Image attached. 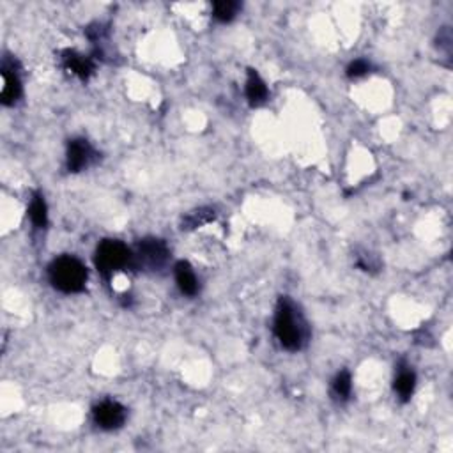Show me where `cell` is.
<instances>
[{
    "mask_svg": "<svg viewBox=\"0 0 453 453\" xmlns=\"http://www.w3.org/2000/svg\"><path fill=\"white\" fill-rule=\"evenodd\" d=\"M370 71V64L363 59H358V61L351 62L349 68H347V77L351 78H360L363 75H367Z\"/></svg>",
    "mask_w": 453,
    "mask_h": 453,
    "instance_id": "cell-16",
    "label": "cell"
},
{
    "mask_svg": "<svg viewBox=\"0 0 453 453\" xmlns=\"http://www.w3.org/2000/svg\"><path fill=\"white\" fill-rule=\"evenodd\" d=\"M48 277L55 289L66 294H75L84 291L87 282V269L78 259L64 255L52 262L48 268Z\"/></svg>",
    "mask_w": 453,
    "mask_h": 453,
    "instance_id": "cell-2",
    "label": "cell"
},
{
    "mask_svg": "<svg viewBox=\"0 0 453 453\" xmlns=\"http://www.w3.org/2000/svg\"><path fill=\"white\" fill-rule=\"evenodd\" d=\"M176 282L181 292L186 296H195L199 291V282L188 262H177L176 264Z\"/></svg>",
    "mask_w": 453,
    "mask_h": 453,
    "instance_id": "cell-10",
    "label": "cell"
},
{
    "mask_svg": "<svg viewBox=\"0 0 453 453\" xmlns=\"http://www.w3.org/2000/svg\"><path fill=\"white\" fill-rule=\"evenodd\" d=\"M96 268L105 277H112L114 273L124 268H133V254L128 250V246L121 241L105 239L96 250Z\"/></svg>",
    "mask_w": 453,
    "mask_h": 453,
    "instance_id": "cell-3",
    "label": "cell"
},
{
    "mask_svg": "<svg viewBox=\"0 0 453 453\" xmlns=\"http://www.w3.org/2000/svg\"><path fill=\"white\" fill-rule=\"evenodd\" d=\"M62 62H64L66 70H70L71 73L80 77L82 80H87V78L94 73L93 61L73 50H66L64 54H62Z\"/></svg>",
    "mask_w": 453,
    "mask_h": 453,
    "instance_id": "cell-8",
    "label": "cell"
},
{
    "mask_svg": "<svg viewBox=\"0 0 453 453\" xmlns=\"http://www.w3.org/2000/svg\"><path fill=\"white\" fill-rule=\"evenodd\" d=\"M169 248L162 239H144L133 254V268H146L154 271L167 262Z\"/></svg>",
    "mask_w": 453,
    "mask_h": 453,
    "instance_id": "cell-4",
    "label": "cell"
},
{
    "mask_svg": "<svg viewBox=\"0 0 453 453\" xmlns=\"http://www.w3.org/2000/svg\"><path fill=\"white\" fill-rule=\"evenodd\" d=\"M94 422L103 430H116L126 422V409L116 400H105L94 407Z\"/></svg>",
    "mask_w": 453,
    "mask_h": 453,
    "instance_id": "cell-5",
    "label": "cell"
},
{
    "mask_svg": "<svg viewBox=\"0 0 453 453\" xmlns=\"http://www.w3.org/2000/svg\"><path fill=\"white\" fill-rule=\"evenodd\" d=\"M94 156H96V153H94V149L87 140H71L70 146H68V170L70 172H80V170L87 169L93 163Z\"/></svg>",
    "mask_w": 453,
    "mask_h": 453,
    "instance_id": "cell-6",
    "label": "cell"
},
{
    "mask_svg": "<svg viewBox=\"0 0 453 453\" xmlns=\"http://www.w3.org/2000/svg\"><path fill=\"white\" fill-rule=\"evenodd\" d=\"M351 390H353V383H351V376L349 372H340L333 381V392L338 399L347 400L351 395Z\"/></svg>",
    "mask_w": 453,
    "mask_h": 453,
    "instance_id": "cell-15",
    "label": "cell"
},
{
    "mask_svg": "<svg viewBox=\"0 0 453 453\" xmlns=\"http://www.w3.org/2000/svg\"><path fill=\"white\" fill-rule=\"evenodd\" d=\"M239 11L238 2H232V0H222V2H216L215 8H213V13H215V18L220 20V22H231Z\"/></svg>",
    "mask_w": 453,
    "mask_h": 453,
    "instance_id": "cell-14",
    "label": "cell"
},
{
    "mask_svg": "<svg viewBox=\"0 0 453 453\" xmlns=\"http://www.w3.org/2000/svg\"><path fill=\"white\" fill-rule=\"evenodd\" d=\"M275 335L287 351H300L308 340V326L303 315L287 298L278 301L275 315Z\"/></svg>",
    "mask_w": 453,
    "mask_h": 453,
    "instance_id": "cell-1",
    "label": "cell"
},
{
    "mask_svg": "<svg viewBox=\"0 0 453 453\" xmlns=\"http://www.w3.org/2000/svg\"><path fill=\"white\" fill-rule=\"evenodd\" d=\"M246 98L250 101L252 107H261L268 100V87L264 80L255 73L254 70L248 71V80H246Z\"/></svg>",
    "mask_w": 453,
    "mask_h": 453,
    "instance_id": "cell-9",
    "label": "cell"
},
{
    "mask_svg": "<svg viewBox=\"0 0 453 453\" xmlns=\"http://www.w3.org/2000/svg\"><path fill=\"white\" fill-rule=\"evenodd\" d=\"M48 209H47V202L43 199L41 195H36L34 200L31 204V220L36 227L43 229V227H47L48 223Z\"/></svg>",
    "mask_w": 453,
    "mask_h": 453,
    "instance_id": "cell-13",
    "label": "cell"
},
{
    "mask_svg": "<svg viewBox=\"0 0 453 453\" xmlns=\"http://www.w3.org/2000/svg\"><path fill=\"white\" fill-rule=\"evenodd\" d=\"M415 386H416V376L413 370H400L399 376L395 379V392L399 393L400 400L402 402H407V400L411 399V395L415 393Z\"/></svg>",
    "mask_w": 453,
    "mask_h": 453,
    "instance_id": "cell-11",
    "label": "cell"
},
{
    "mask_svg": "<svg viewBox=\"0 0 453 453\" xmlns=\"http://www.w3.org/2000/svg\"><path fill=\"white\" fill-rule=\"evenodd\" d=\"M2 78H4V87H2V105L9 107V105H15L16 101L22 96V82H20L18 73L15 71V68L11 66V62L4 61L2 64Z\"/></svg>",
    "mask_w": 453,
    "mask_h": 453,
    "instance_id": "cell-7",
    "label": "cell"
},
{
    "mask_svg": "<svg viewBox=\"0 0 453 453\" xmlns=\"http://www.w3.org/2000/svg\"><path fill=\"white\" fill-rule=\"evenodd\" d=\"M215 218L216 215L213 209L209 208L195 209V211H192L185 220H183V229H186V231H193V229H197V227L208 225V223H211Z\"/></svg>",
    "mask_w": 453,
    "mask_h": 453,
    "instance_id": "cell-12",
    "label": "cell"
}]
</instances>
